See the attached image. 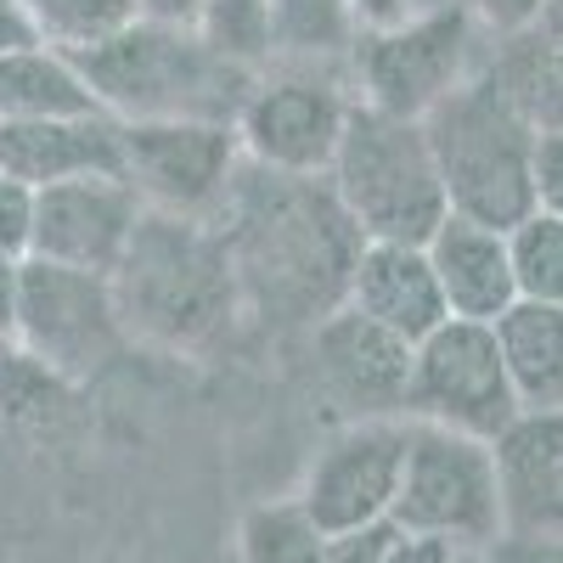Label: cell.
Here are the masks:
<instances>
[{
	"label": "cell",
	"instance_id": "1",
	"mask_svg": "<svg viewBox=\"0 0 563 563\" xmlns=\"http://www.w3.org/2000/svg\"><path fill=\"white\" fill-rule=\"evenodd\" d=\"M214 225L238 265L243 316L305 333L344 305L355 254L366 243L327 175H276L260 164H243Z\"/></svg>",
	"mask_w": 563,
	"mask_h": 563
},
{
	"label": "cell",
	"instance_id": "2",
	"mask_svg": "<svg viewBox=\"0 0 563 563\" xmlns=\"http://www.w3.org/2000/svg\"><path fill=\"white\" fill-rule=\"evenodd\" d=\"M113 305L130 344L198 355L243 321L238 265L214 220L141 209L124 260L113 265Z\"/></svg>",
	"mask_w": 563,
	"mask_h": 563
},
{
	"label": "cell",
	"instance_id": "3",
	"mask_svg": "<svg viewBox=\"0 0 563 563\" xmlns=\"http://www.w3.org/2000/svg\"><path fill=\"white\" fill-rule=\"evenodd\" d=\"M90 97L119 124H153V119H214L238 124L260 68L231 63L225 52L192 23H158L135 18L102 45L74 52Z\"/></svg>",
	"mask_w": 563,
	"mask_h": 563
},
{
	"label": "cell",
	"instance_id": "4",
	"mask_svg": "<svg viewBox=\"0 0 563 563\" xmlns=\"http://www.w3.org/2000/svg\"><path fill=\"white\" fill-rule=\"evenodd\" d=\"M422 135L434 147V169L451 214L485 225H519L536 209V141L541 130L507 97V85L485 63L456 85L440 108L422 113Z\"/></svg>",
	"mask_w": 563,
	"mask_h": 563
},
{
	"label": "cell",
	"instance_id": "5",
	"mask_svg": "<svg viewBox=\"0 0 563 563\" xmlns=\"http://www.w3.org/2000/svg\"><path fill=\"white\" fill-rule=\"evenodd\" d=\"M327 186L366 243H429L451 214L422 119H400L355 102Z\"/></svg>",
	"mask_w": 563,
	"mask_h": 563
},
{
	"label": "cell",
	"instance_id": "6",
	"mask_svg": "<svg viewBox=\"0 0 563 563\" xmlns=\"http://www.w3.org/2000/svg\"><path fill=\"white\" fill-rule=\"evenodd\" d=\"M490 34L467 7L417 12L395 29L355 34L350 45V79L366 108H384L400 119H422L440 108L456 85H467L490 63Z\"/></svg>",
	"mask_w": 563,
	"mask_h": 563
},
{
	"label": "cell",
	"instance_id": "7",
	"mask_svg": "<svg viewBox=\"0 0 563 563\" xmlns=\"http://www.w3.org/2000/svg\"><path fill=\"white\" fill-rule=\"evenodd\" d=\"M355 79L344 63H265L238 113L243 158L276 175H327L355 113Z\"/></svg>",
	"mask_w": 563,
	"mask_h": 563
},
{
	"label": "cell",
	"instance_id": "8",
	"mask_svg": "<svg viewBox=\"0 0 563 563\" xmlns=\"http://www.w3.org/2000/svg\"><path fill=\"white\" fill-rule=\"evenodd\" d=\"M12 339L29 361L52 366L74 389L102 378L108 361H119V350L130 344L113 305V282L102 271H74L57 260H23Z\"/></svg>",
	"mask_w": 563,
	"mask_h": 563
},
{
	"label": "cell",
	"instance_id": "9",
	"mask_svg": "<svg viewBox=\"0 0 563 563\" xmlns=\"http://www.w3.org/2000/svg\"><path fill=\"white\" fill-rule=\"evenodd\" d=\"M395 525L445 536L467 552H485L490 541H501V490H496L490 440L440 429V422H411Z\"/></svg>",
	"mask_w": 563,
	"mask_h": 563
},
{
	"label": "cell",
	"instance_id": "10",
	"mask_svg": "<svg viewBox=\"0 0 563 563\" xmlns=\"http://www.w3.org/2000/svg\"><path fill=\"white\" fill-rule=\"evenodd\" d=\"M507 361L496 344L490 321L445 316L429 339L411 344V384H406V417L411 422H440V429L496 440L519 417Z\"/></svg>",
	"mask_w": 563,
	"mask_h": 563
},
{
	"label": "cell",
	"instance_id": "11",
	"mask_svg": "<svg viewBox=\"0 0 563 563\" xmlns=\"http://www.w3.org/2000/svg\"><path fill=\"white\" fill-rule=\"evenodd\" d=\"M124 135V180L135 186L141 209L164 214H198L214 220L243 175V141L238 124L214 119H153V124H119Z\"/></svg>",
	"mask_w": 563,
	"mask_h": 563
},
{
	"label": "cell",
	"instance_id": "12",
	"mask_svg": "<svg viewBox=\"0 0 563 563\" xmlns=\"http://www.w3.org/2000/svg\"><path fill=\"white\" fill-rule=\"evenodd\" d=\"M406 417H355L339 434H327L299 479V507L310 519L339 536L361 525H384L395 519V496L406 474Z\"/></svg>",
	"mask_w": 563,
	"mask_h": 563
},
{
	"label": "cell",
	"instance_id": "13",
	"mask_svg": "<svg viewBox=\"0 0 563 563\" xmlns=\"http://www.w3.org/2000/svg\"><path fill=\"white\" fill-rule=\"evenodd\" d=\"M310 355H316L321 389L344 406V422H355V417H406L411 344L395 339L389 327L339 305L310 327Z\"/></svg>",
	"mask_w": 563,
	"mask_h": 563
},
{
	"label": "cell",
	"instance_id": "14",
	"mask_svg": "<svg viewBox=\"0 0 563 563\" xmlns=\"http://www.w3.org/2000/svg\"><path fill=\"white\" fill-rule=\"evenodd\" d=\"M135 220H141V198L124 175H85V180H63V186H40L29 260H57L74 271L113 276Z\"/></svg>",
	"mask_w": 563,
	"mask_h": 563
},
{
	"label": "cell",
	"instance_id": "15",
	"mask_svg": "<svg viewBox=\"0 0 563 563\" xmlns=\"http://www.w3.org/2000/svg\"><path fill=\"white\" fill-rule=\"evenodd\" d=\"M496 490H501V536H563V406L519 411L490 440Z\"/></svg>",
	"mask_w": 563,
	"mask_h": 563
},
{
	"label": "cell",
	"instance_id": "16",
	"mask_svg": "<svg viewBox=\"0 0 563 563\" xmlns=\"http://www.w3.org/2000/svg\"><path fill=\"white\" fill-rule=\"evenodd\" d=\"M113 113H68L0 124V169L23 186H63L85 175H124V141Z\"/></svg>",
	"mask_w": 563,
	"mask_h": 563
},
{
	"label": "cell",
	"instance_id": "17",
	"mask_svg": "<svg viewBox=\"0 0 563 563\" xmlns=\"http://www.w3.org/2000/svg\"><path fill=\"white\" fill-rule=\"evenodd\" d=\"M344 305L361 310L366 321L389 327V333L406 339V344L429 339L434 327L451 316L422 243H361Z\"/></svg>",
	"mask_w": 563,
	"mask_h": 563
},
{
	"label": "cell",
	"instance_id": "18",
	"mask_svg": "<svg viewBox=\"0 0 563 563\" xmlns=\"http://www.w3.org/2000/svg\"><path fill=\"white\" fill-rule=\"evenodd\" d=\"M422 249H429V265H434V282H440L451 316L496 321L507 305H519V282H512V254H507L501 225L445 214Z\"/></svg>",
	"mask_w": 563,
	"mask_h": 563
},
{
	"label": "cell",
	"instance_id": "19",
	"mask_svg": "<svg viewBox=\"0 0 563 563\" xmlns=\"http://www.w3.org/2000/svg\"><path fill=\"white\" fill-rule=\"evenodd\" d=\"M490 68L536 130H563V0H547L536 23L496 40Z\"/></svg>",
	"mask_w": 563,
	"mask_h": 563
},
{
	"label": "cell",
	"instance_id": "20",
	"mask_svg": "<svg viewBox=\"0 0 563 563\" xmlns=\"http://www.w3.org/2000/svg\"><path fill=\"white\" fill-rule=\"evenodd\" d=\"M490 327H496V344H501L519 406L525 411H558L563 406V305L519 299Z\"/></svg>",
	"mask_w": 563,
	"mask_h": 563
},
{
	"label": "cell",
	"instance_id": "21",
	"mask_svg": "<svg viewBox=\"0 0 563 563\" xmlns=\"http://www.w3.org/2000/svg\"><path fill=\"white\" fill-rule=\"evenodd\" d=\"M68 113H102L79 63L57 45H23L0 57V124H29V119H68Z\"/></svg>",
	"mask_w": 563,
	"mask_h": 563
},
{
	"label": "cell",
	"instance_id": "22",
	"mask_svg": "<svg viewBox=\"0 0 563 563\" xmlns=\"http://www.w3.org/2000/svg\"><path fill=\"white\" fill-rule=\"evenodd\" d=\"M238 563H327V530L299 507V496L254 501L238 525Z\"/></svg>",
	"mask_w": 563,
	"mask_h": 563
},
{
	"label": "cell",
	"instance_id": "23",
	"mask_svg": "<svg viewBox=\"0 0 563 563\" xmlns=\"http://www.w3.org/2000/svg\"><path fill=\"white\" fill-rule=\"evenodd\" d=\"M276 63H344L355 45V23L344 0H271Z\"/></svg>",
	"mask_w": 563,
	"mask_h": 563
},
{
	"label": "cell",
	"instance_id": "24",
	"mask_svg": "<svg viewBox=\"0 0 563 563\" xmlns=\"http://www.w3.org/2000/svg\"><path fill=\"white\" fill-rule=\"evenodd\" d=\"M74 406V384L57 378L52 366L29 361L23 350H12L0 361V429L12 434H52Z\"/></svg>",
	"mask_w": 563,
	"mask_h": 563
},
{
	"label": "cell",
	"instance_id": "25",
	"mask_svg": "<svg viewBox=\"0 0 563 563\" xmlns=\"http://www.w3.org/2000/svg\"><path fill=\"white\" fill-rule=\"evenodd\" d=\"M507 254L519 299L563 305V220L547 209H530L519 225H507Z\"/></svg>",
	"mask_w": 563,
	"mask_h": 563
},
{
	"label": "cell",
	"instance_id": "26",
	"mask_svg": "<svg viewBox=\"0 0 563 563\" xmlns=\"http://www.w3.org/2000/svg\"><path fill=\"white\" fill-rule=\"evenodd\" d=\"M23 12L34 18L45 45L74 57L85 45H102L108 34H119L124 23H135L141 0H23Z\"/></svg>",
	"mask_w": 563,
	"mask_h": 563
},
{
	"label": "cell",
	"instance_id": "27",
	"mask_svg": "<svg viewBox=\"0 0 563 563\" xmlns=\"http://www.w3.org/2000/svg\"><path fill=\"white\" fill-rule=\"evenodd\" d=\"M214 52H225L243 68L276 63V29H271V0H198L192 23Z\"/></svg>",
	"mask_w": 563,
	"mask_h": 563
},
{
	"label": "cell",
	"instance_id": "28",
	"mask_svg": "<svg viewBox=\"0 0 563 563\" xmlns=\"http://www.w3.org/2000/svg\"><path fill=\"white\" fill-rule=\"evenodd\" d=\"M34 209H40L34 186L0 175V254L7 260H29L34 254Z\"/></svg>",
	"mask_w": 563,
	"mask_h": 563
},
{
	"label": "cell",
	"instance_id": "29",
	"mask_svg": "<svg viewBox=\"0 0 563 563\" xmlns=\"http://www.w3.org/2000/svg\"><path fill=\"white\" fill-rule=\"evenodd\" d=\"M389 541H395V519L361 525V530H339V536H327V563H384Z\"/></svg>",
	"mask_w": 563,
	"mask_h": 563
},
{
	"label": "cell",
	"instance_id": "30",
	"mask_svg": "<svg viewBox=\"0 0 563 563\" xmlns=\"http://www.w3.org/2000/svg\"><path fill=\"white\" fill-rule=\"evenodd\" d=\"M536 209L563 220V130H541L536 141Z\"/></svg>",
	"mask_w": 563,
	"mask_h": 563
},
{
	"label": "cell",
	"instance_id": "31",
	"mask_svg": "<svg viewBox=\"0 0 563 563\" xmlns=\"http://www.w3.org/2000/svg\"><path fill=\"white\" fill-rule=\"evenodd\" d=\"M456 7L474 12L490 40H507V34H519L525 23H536L547 12V0H456Z\"/></svg>",
	"mask_w": 563,
	"mask_h": 563
},
{
	"label": "cell",
	"instance_id": "32",
	"mask_svg": "<svg viewBox=\"0 0 563 563\" xmlns=\"http://www.w3.org/2000/svg\"><path fill=\"white\" fill-rule=\"evenodd\" d=\"M467 547L445 541V536H429V530H400L395 525V541H389V558L384 563H462Z\"/></svg>",
	"mask_w": 563,
	"mask_h": 563
},
{
	"label": "cell",
	"instance_id": "33",
	"mask_svg": "<svg viewBox=\"0 0 563 563\" xmlns=\"http://www.w3.org/2000/svg\"><path fill=\"white\" fill-rule=\"evenodd\" d=\"M485 563H563V536L558 541H536V536H501L479 552Z\"/></svg>",
	"mask_w": 563,
	"mask_h": 563
},
{
	"label": "cell",
	"instance_id": "34",
	"mask_svg": "<svg viewBox=\"0 0 563 563\" xmlns=\"http://www.w3.org/2000/svg\"><path fill=\"white\" fill-rule=\"evenodd\" d=\"M344 12H350L355 34H378V29L406 23V0H344Z\"/></svg>",
	"mask_w": 563,
	"mask_h": 563
},
{
	"label": "cell",
	"instance_id": "35",
	"mask_svg": "<svg viewBox=\"0 0 563 563\" xmlns=\"http://www.w3.org/2000/svg\"><path fill=\"white\" fill-rule=\"evenodd\" d=\"M23 45H40L34 18L23 12V0H0V57H7V52H23Z\"/></svg>",
	"mask_w": 563,
	"mask_h": 563
},
{
	"label": "cell",
	"instance_id": "36",
	"mask_svg": "<svg viewBox=\"0 0 563 563\" xmlns=\"http://www.w3.org/2000/svg\"><path fill=\"white\" fill-rule=\"evenodd\" d=\"M18 271H23V260L0 254V333H7V339H12V316H18Z\"/></svg>",
	"mask_w": 563,
	"mask_h": 563
},
{
	"label": "cell",
	"instance_id": "37",
	"mask_svg": "<svg viewBox=\"0 0 563 563\" xmlns=\"http://www.w3.org/2000/svg\"><path fill=\"white\" fill-rule=\"evenodd\" d=\"M141 18H158V23H198V0H141Z\"/></svg>",
	"mask_w": 563,
	"mask_h": 563
},
{
	"label": "cell",
	"instance_id": "38",
	"mask_svg": "<svg viewBox=\"0 0 563 563\" xmlns=\"http://www.w3.org/2000/svg\"><path fill=\"white\" fill-rule=\"evenodd\" d=\"M12 350H18V344H12V339H7V333H0V361H7V355H12Z\"/></svg>",
	"mask_w": 563,
	"mask_h": 563
},
{
	"label": "cell",
	"instance_id": "39",
	"mask_svg": "<svg viewBox=\"0 0 563 563\" xmlns=\"http://www.w3.org/2000/svg\"><path fill=\"white\" fill-rule=\"evenodd\" d=\"M462 563H485V558H479V552H467V558H462Z\"/></svg>",
	"mask_w": 563,
	"mask_h": 563
},
{
	"label": "cell",
	"instance_id": "40",
	"mask_svg": "<svg viewBox=\"0 0 563 563\" xmlns=\"http://www.w3.org/2000/svg\"><path fill=\"white\" fill-rule=\"evenodd\" d=\"M0 175H7V169H0Z\"/></svg>",
	"mask_w": 563,
	"mask_h": 563
}]
</instances>
